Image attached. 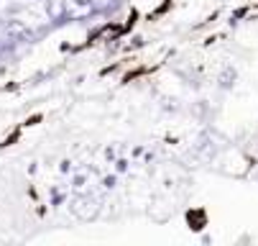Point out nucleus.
<instances>
[{
  "mask_svg": "<svg viewBox=\"0 0 258 246\" xmlns=\"http://www.w3.org/2000/svg\"><path fill=\"white\" fill-rule=\"evenodd\" d=\"M100 208H102V200L97 195H77L69 200V210L80 221H95L100 216Z\"/></svg>",
  "mask_w": 258,
  "mask_h": 246,
  "instance_id": "obj_1",
  "label": "nucleus"
},
{
  "mask_svg": "<svg viewBox=\"0 0 258 246\" xmlns=\"http://www.w3.org/2000/svg\"><path fill=\"white\" fill-rule=\"evenodd\" d=\"M3 33H6V39L16 41V44H28V41H36V31L28 28L23 21H8L3 26Z\"/></svg>",
  "mask_w": 258,
  "mask_h": 246,
  "instance_id": "obj_2",
  "label": "nucleus"
},
{
  "mask_svg": "<svg viewBox=\"0 0 258 246\" xmlns=\"http://www.w3.org/2000/svg\"><path fill=\"white\" fill-rule=\"evenodd\" d=\"M44 8H46V16L54 21V26H59V23H64L69 18L67 0H44Z\"/></svg>",
  "mask_w": 258,
  "mask_h": 246,
  "instance_id": "obj_3",
  "label": "nucleus"
},
{
  "mask_svg": "<svg viewBox=\"0 0 258 246\" xmlns=\"http://www.w3.org/2000/svg\"><path fill=\"white\" fill-rule=\"evenodd\" d=\"M238 82V69L233 64H225L223 69H220V75H217V87L220 90H233Z\"/></svg>",
  "mask_w": 258,
  "mask_h": 246,
  "instance_id": "obj_4",
  "label": "nucleus"
},
{
  "mask_svg": "<svg viewBox=\"0 0 258 246\" xmlns=\"http://www.w3.org/2000/svg\"><path fill=\"white\" fill-rule=\"evenodd\" d=\"M195 149H197L200 154H205V159H212V157H215V152H217V149H215V141H212V138H210L207 133L200 138V144H197Z\"/></svg>",
  "mask_w": 258,
  "mask_h": 246,
  "instance_id": "obj_5",
  "label": "nucleus"
},
{
  "mask_svg": "<svg viewBox=\"0 0 258 246\" xmlns=\"http://www.w3.org/2000/svg\"><path fill=\"white\" fill-rule=\"evenodd\" d=\"M102 187L105 190H115L118 187V174H105V177H102Z\"/></svg>",
  "mask_w": 258,
  "mask_h": 246,
  "instance_id": "obj_6",
  "label": "nucleus"
},
{
  "mask_svg": "<svg viewBox=\"0 0 258 246\" xmlns=\"http://www.w3.org/2000/svg\"><path fill=\"white\" fill-rule=\"evenodd\" d=\"M87 185V174H75V180H72V187L75 190H82Z\"/></svg>",
  "mask_w": 258,
  "mask_h": 246,
  "instance_id": "obj_7",
  "label": "nucleus"
},
{
  "mask_svg": "<svg viewBox=\"0 0 258 246\" xmlns=\"http://www.w3.org/2000/svg\"><path fill=\"white\" fill-rule=\"evenodd\" d=\"M61 203H64V195L56 187H51V205H61Z\"/></svg>",
  "mask_w": 258,
  "mask_h": 246,
  "instance_id": "obj_8",
  "label": "nucleus"
},
{
  "mask_svg": "<svg viewBox=\"0 0 258 246\" xmlns=\"http://www.w3.org/2000/svg\"><path fill=\"white\" fill-rule=\"evenodd\" d=\"M77 8H95V0H72Z\"/></svg>",
  "mask_w": 258,
  "mask_h": 246,
  "instance_id": "obj_9",
  "label": "nucleus"
},
{
  "mask_svg": "<svg viewBox=\"0 0 258 246\" xmlns=\"http://www.w3.org/2000/svg\"><path fill=\"white\" fill-rule=\"evenodd\" d=\"M128 167H131L128 159H115V169H118V172H128Z\"/></svg>",
  "mask_w": 258,
  "mask_h": 246,
  "instance_id": "obj_10",
  "label": "nucleus"
},
{
  "mask_svg": "<svg viewBox=\"0 0 258 246\" xmlns=\"http://www.w3.org/2000/svg\"><path fill=\"white\" fill-rule=\"evenodd\" d=\"M105 159H107V162H115V149H113V146L105 149Z\"/></svg>",
  "mask_w": 258,
  "mask_h": 246,
  "instance_id": "obj_11",
  "label": "nucleus"
},
{
  "mask_svg": "<svg viewBox=\"0 0 258 246\" xmlns=\"http://www.w3.org/2000/svg\"><path fill=\"white\" fill-rule=\"evenodd\" d=\"M59 169H61V172H64V174H67V172H69V169H72V162H69V159H64V162H61V164H59Z\"/></svg>",
  "mask_w": 258,
  "mask_h": 246,
  "instance_id": "obj_12",
  "label": "nucleus"
},
{
  "mask_svg": "<svg viewBox=\"0 0 258 246\" xmlns=\"http://www.w3.org/2000/svg\"><path fill=\"white\" fill-rule=\"evenodd\" d=\"M255 180H258V172H255Z\"/></svg>",
  "mask_w": 258,
  "mask_h": 246,
  "instance_id": "obj_13",
  "label": "nucleus"
}]
</instances>
